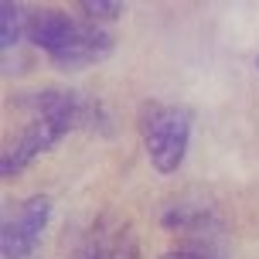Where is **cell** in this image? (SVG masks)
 <instances>
[{
	"mask_svg": "<svg viewBox=\"0 0 259 259\" xmlns=\"http://www.w3.org/2000/svg\"><path fill=\"white\" fill-rule=\"evenodd\" d=\"M27 119L14 133L4 157H0V174L17 178L24 167H31L41 154H48L55 143L68 137L72 130H106V109L99 99H92L78 89H38L24 99Z\"/></svg>",
	"mask_w": 259,
	"mask_h": 259,
	"instance_id": "1",
	"label": "cell"
},
{
	"mask_svg": "<svg viewBox=\"0 0 259 259\" xmlns=\"http://www.w3.org/2000/svg\"><path fill=\"white\" fill-rule=\"evenodd\" d=\"M78 14L85 21H92L96 27H106V24H113V21L123 17V4H116V0H82Z\"/></svg>",
	"mask_w": 259,
	"mask_h": 259,
	"instance_id": "8",
	"label": "cell"
},
{
	"mask_svg": "<svg viewBox=\"0 0 259 259\" xmlns=\"http://www.w3.org/2000/svg\"><path fill=\"white\" fill-rule=\"evenodd\" d=\"M194 116L191 109H184L178 103H150L140 106V137L147 160L157 174H174L188 157V143H191Z\"/></svg>",
	"mask_w": 259,
	"mask_h": 259,
	"instance_id": "3",
	"label": "cell"
},
{
	"mask_svg": "<svg viewBox=\"0 0 259 259\" xmlns=\"http://www.w3.org/2000/svg\"><path fill=\"white\" fill-rule=\"evenodd\" d=\"M157 259H219L215 252H208L201 246H181V249H167V252H160Z\"/></svg>",
	"mask_w": 259,
	"mask_h": 259,
	"instance_id": "9",
	"label": "cell"
},
{
	"mask_svg": "<svg viewBox=\"0 0 259 259\" xmlns=\"http://www.w3.org/2000/svg\"><path fill=\"white\" fill-rule=\"evenodd\" d=\"M256 68H259V58H256Z\"/></svg>",
	"mask_w": 259,
	"mask_h": 259,
	"instance_id": "10",
	"label": "cell"
},
{
	"mask_svg": "<svg viewBox=\"0 0 259 259\" xmlns=\"http://www.w3.org/2000/svg\"><path fill=\"white\" fill-rule=\"evenodd\" d=\"M27 31V14L21 4H11V0H4L0 4V45H4V52H11L17 41L24 38Z\"/></svg>",
	"mask_w": 259,
	"mask_h": 259,
	"instance_id": "7",
	"label": "cell"
},
{
	"mask_svg": "<svg viewBox=\"0 0 259 259\" xmlns=\"http://www.w3.org/2000/svg\"><path fill=\"white\" fill-rule=\"evenodd\" d=\"M160 225L167 232H198L208 235L219 229V215L211 211L208 205H191V201H178L170 205L164 215H160Z\"/></svg>",
	"mask_w": 259,
	"mask_h": 259,
	"instance_id": "6",
	"label": "cell"
},
{
	"mask_svg": "<svg viewBox=\"0 0 259 259\" xmlns=\"http://www.w3.org/2000/svg\"><path fill=\"white\" fill-rule=\"evenodd\" d=\"M24 38L45 52L58 68H82L96 65L106 55H113L116 41L109 27H96L82 14H65L58 7H38L27 14V31Z\"/></svg>",
	"mask_w": 259,
	"mask_h": 259,
	"instance_id": "2",
	"label": "cell"
},
{
	"mask_svg": "<svg viewBox=\"0 0 259 259\" xmlns=\"http://www.w3.org/2000/svg\"><path fill=\"white\" fill-rule=\"evenodd\" d=\"M72 259H140V242L126 219L103 211L89 229H82Z\"/></svg>",
	"mask_w": 259,
	"mask_h": 259,
	"instance_id": "5",
	"label": "cell"
},
{
	"mask_svg": "<svg viewBox=\"0 0 259 259\" xmlns=\"http://www.w3.org/2000/svg\"><path fill=\"white\" fill-rule=\"evenodd\" d=\"M52 219V198L48 194H31L24 201L4 215V229H0V256L4 259H34L41 235L48 229Z\"/></svg>",
	"mask_w": 259,
	"mask_h": 259,
	"instance_id": "4",
	"label": "cell"
}]
</instances>
